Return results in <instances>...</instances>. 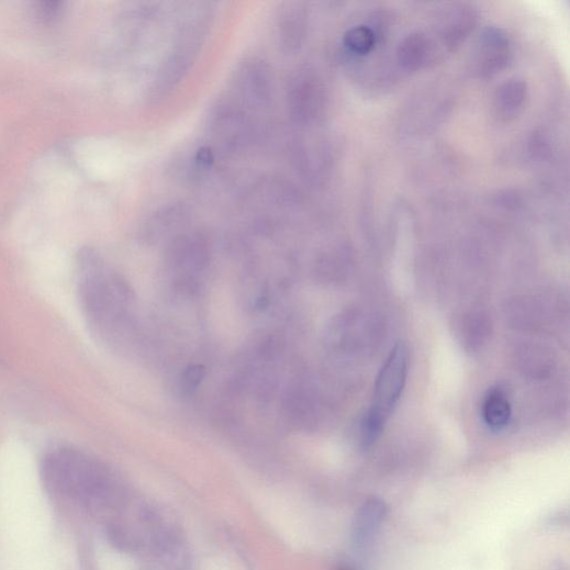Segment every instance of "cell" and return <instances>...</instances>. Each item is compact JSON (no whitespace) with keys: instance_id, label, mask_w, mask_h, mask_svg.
I'll return each instance as SVG.
<instances>
[{"instance_id":"obj_1","label":"cell","mask_w":570,"mask_h":570,"mask_svg":"<svg viewBox=\"0 0 570 570\" xmlns=\"http://www.w3.org/2000/svg\"><path fill=\"white\" fill-rule=\"evenodd\" d=\"M41 474L51 493L79 504L107 505L113 495L109 470L85 451L70 446L49 450L42 460Z\"/></svg>"},{"instance_id":"obj_2","label":"cell","mask_w":570,"mask_h":570,"mask_svg":"<svg viewBox=\"0 0 570 570\" xmlns=\"http://www.w3.org/2000/svg\"><path fill=\"white\" fill-rule=\"evenodd\" d=\"M409 376V350L396 344L391 350L378 376L371 409L361 425L372 435L380 436L391 413L401 398Z\"/></svg>"},{"instance_id":"obj_3","label":"cell","mask_w":570,"mask_h":570,"mask_svg":"<svg viewBox=\"0 0 570 570\" xmlns=\"http://www.w3.org/2000/svg\"><path fill=\"white\" fill-rule=\"evenodd\" d=\"M287 102L290 118L294 123L308 126L321 120L327 104V97L314 70L302 67L291 75Z\"/></svg>"},{"instance_id":"obj_4","label":"cell","mask_w":570,"mask_h":570,"mask_svg":"<svg viewBox=\"0 0 570 570\" xmlns=\"http://www.w3.org/2000/svg\"><path fill=\"white\" fill-rule=\"evenodd\" d=\"M234 81L236 93L244 105L259 109L269 103L272 76L265 60L256 57L244 60L236 69Z\"/></svg>"},{"instance_id":"obj_5","label":"cell","mask_w":570,"mask_h":570,"mask_svg":"<svg viewBox=\"0 0 570 570\" xmlns=\"http://www.w3.org/2000/svg\"><path fill=\"white\" fill-rule=\"evenodd\" d=\"M512 56L510 37L501 29L488 27L479 37L472 54L471 70L480 77L492 76L504 69Z\"/></svg>"},{"instance_id":"obj_6","label":"cell","mask_w":570,"mask_h":570,"mask_svg":"<svg viewBox=\"0 0 570 570\" xmlns=\"http://www.w3.org/2000/svg\"><path fill=\"white\" fill-rule=\"evenodd\" d=\"M308 21L304 3L287 2L281 5L277 16V32L283 52L294 54L302 47L308 33Z\"/></svg>"},{"instance_id":"obj_7","label":"cell","mask_w":570,"mask_h":570,"mask_svg":"<svg viewBox=\"0 0 570 570\" xmlns=\"http://www.w3.org/2000/svg\"><path fill=\"white\" fill-rule=\"evenodd\" d=\"M388 517L387 504L378 498L368 499L358 511L353 526V541L357 549H367Z\"/></svg>"},{"instance_id":"obj_8","label":"cell","mask_w":570,"mask_h":570,"mask_svg":"<svg viewBox=\"0 0 570 570\" xmlns=\"http://www.w3.org/2000/svg\"><path fill=\"white\" fill-rule=\"evenodd\" d=\"M432 40L424 33L417 32L405 36L396 48V59L406 70L423 68L434 54Z\"/></svg>"},{"instance_id":"obj_9","label":"cell","mask_w":570,"mask_h":570,"mask_svg":"<svg viewBox=\"0 0 570 570\" xmlns=\"http://www.w3.org/2000/svg\"><path fill=\"white\" fill-rule=\"evenodd\" d=\"M482 417L484 424L493 432H502L508 426L512 405L501 390L494 389L487 393L482 403Z\"/></svg>"},{"instance_id":"obj_10","label":"cell","mask_w":570,"mask_h":570,"mask_svg":"<svg viewBox=\"0 0 570 570\" xmlns=\"http://www.w3.org/2000/svg\"><path fill=\"white\" fill-rule=\"evenodd\" d=\"M527 98V86L523 79L513 78L498 91L495 105L501 118L510 120L522 110Z\"/></svg>"},{"instance_id":"obj_11","label":"cell","mask_w":570,"mask_h":570,"mask_svg":"<svg viewBox=\"0 0 570 570\" xmlns=\"http://www.w3.org/2000/svg\"><path fill=\"white\" fill-rule=\"evenodd\" d=\"M215 121L216 137L224 144L235 145L246 137L248 123L238 111L227 109Z\"/></svg>"},{"instance_id":"obj_12","label":"cell","mask_w":570,"mask_h":570,"mask_svg":"<svg viewBox=\"0 0 570 570\" xmlns=\"http://www.w3.org/2000/svg\"><path fill=\"white\" fill-rule=\"evenodd\" d=\"M377 38L375 30L370 26L359 25L346 33L344 44L349 53L362 56L373 51Z\"/></svg>"},{"instance_id":"obj_13","label":"cell","mask_w":570,"mask_h":570,"mask_svg":"<svg viewBox=\"0 0 570 570\" xmlns=\"http://www.w3.org/2000/svg\"><path fill=\"white\" fill-rule=\"evenodd\" d=\"M205 370L201 366H191L183 375L182 388L186 392L195 391L201 384Z\"/></svg>"},{"instance_id":"obj_14","label":"cell","mask_w":570,"mask_h":570,"mask_svg":"<svg viewBox=\"0 0 570 570\" xmlns=\"http://www.w3.org/2000/svg\"><path fill=\"white\" fill-rule=\"evenodd\" d=\"M206 570H234L226 561L215 560L211 562Z\"/></svg>"},{"instance_id":"obj_15","label":"cell","mask_w":570,"mask_h":570,"mask_svg":"<svg viewBox=\"0 0 570 570\" xmlns=\"http://www.w3.org/2000/svg\"><path fill=\"white\" fill-rule=\"evenodd\" d=\"M337 570H355V569H353V568L349 567V566H340V567H338Z\"/></svg>"}]
</instances>
